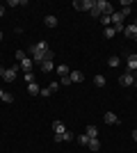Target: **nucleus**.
Segmentation results:
<instances>
[{
    "label": "nucleus",
    "mask_w": 137,
    "mask_h": 153,
    "mask_svg": "<svg viewBox=\"0 0 137 153\" xmlns=\"http://www.w3.org/2000/svg\"><path fill=\"white\" fill-rule=\"evenodd\" d=\"M32 59L34 62H53V51L50 46H48V41H39V44L32 46Z\"/></svg>",
    "instance_id": "1"
},
{
    "label": "nucleus",
    "mask_w": 137,
    "mask_h": 153,
    "mask_svg": "<svg viewBox=\"0 0 137 153\" xmlns=\"http://www.w3.org/2000/svg\"><path fill=\"white\" fill-rule=\"evenodd\" d=\"M73 7H76L78 12H91V9L96 7V0H76Z\"/></svg>",
    "instance_id": "2"
},
{
    "label": "nucleus",
    "mask_w": 137,
    "mask_h": 153,
    "mask_svg": "<svg viewBox=\"0 0 137 153\" xmlns=\"http://www.w3.org/2000/svg\"><path fill=\"white\" fill-rule=\"evenodd\" d=\"M16 73H19V66L14 64V66L2 71V80H5V82H14V80H16Z\"/></svg>",
    "instance_id": "3"
},
{
    "label": "nucleus",
    "mask_w": 137,
    "mask_h": 153,
    "mask_svg": "<svg viewBox=\"0 0 137 153\" xmlns=\"http://www.w3.org/2000/svg\"><path fill=\"white\" fill-rule=\"evenodd\" d=\"M96 9L101 12V16H103V14H114V9H112V5L107 0H96Z\"/></svg>",
    "instance_id": "4"
},
{
    "label": "nucleus",
    "mask_w": 137,
    "mask_h": 153,
    "mask_svg": "<svg viewBox=\"0 0 137 153\" xmlns=\"http://www.w3.org/2000/svg\"><path fill=\"white\" fill-rule=\"evenodd\" d=\"M119 82H121V85H124V87H128V85H135V76H133V73H130V71H126V73H124V76H121V78H119Z\"/></svg>",
    "instance_id": "5"
},
{
    "label": "nucleus",
    "mask_w": 137,
    "mask_h": 153,
    "mask_svg": "<svg viewBox=\"0 0 137 153\" xmlns=\"http://www.w3.org/2000/svg\"><path fill=\"white\" fill-rule=\"evenodd\" d=\"M73 137H76V135H73V133H69V130H64V133H57V135H55V142H71Z\"/></svg>",
    "instance_id": "6"
},
{
    "label": "nucleus",
    "mask_w": 137,
    "mask_h": 153,
    "mask_svg": "<svg viewBox=\"0 0 137 153\" xmlns=\"http://www.w3.org/2000/svg\"><path fill=\"white\" fill-rule=\"evenodd\" d=\"M124 37H128V39H135L137 37V25H135V23H133V25H126Z\"/></svg>",
    "instance_id": "7"
},
{
    "label": "nucleus",
    "mask_w": 137,
    "mask_h": 153,
    "mask_svg": "<svg viewBox=\"0 0 137 153\" xmlns=\"http://www.w3.org/2000/svg\"><path fill=\"white\" fill-rule=\"evenodd\" d=\"M126 69L130 71V73H133V71H137V55H130V57L126 59Z\"/></svg>",
    "instance_id": "8"
},
{
    "label": "nucleus",
    "mask_w": 137,
    "mask_h": 153,
    "mask_svg": "<svg viewBox=\"0 0 137 153\" xmlns=\"http://www.w3.org/2000/svg\"><path fill=\"white\" fill-rule=\"evenodd\" d=\"M69 80H71V82H82L85 76H82V71H71V73H69Z\"/></svg>",
    "instance_id": "9"
},
{
    "label": "nucleus",
    "mask_w": 137,
    "mask_h": 153,
    "mask_svg": "<svg viewBox=\"0 0 137 153\" xmlns=\"http://www.w3.org/2000/svg\"><path fill=\"white\" fill-rule=\"evenodd\" d=\"M32 59H30V57H25V59H23V62H21V69H23V71H25V73H32Z\"/></svg>",
    "instance_id": "10"
},
{
    "label": "nucleus",
    "mask_w": 137,
    "mask_h": 153,
    "mask_svg": "<svg viewBox=\"0 0 137 153\" xmlns=\"http://www.w3.org/2000/svg\"><path fill=\"white\" fill-rule=\"evenodd\" d=\"M39 91H41V87L37 82H30V85H27V94H30V96H39Z\"/></svg>",
    "instance_id": "11"
},
{
    "label": "nucleus",
    "mask_w": 137,
    "mask_h": 153,
    "mask_svg": "<svg viewBox=\"0 0 137 153\" xmlns=\"http://www.w3.org/2000/svg\"><path fill=\"white\" fill-rule=\"evenodd\" d=\"M112 25H124V14H121V12L112 14Z\"/></svg>",
    "instance_id": "12"
},
{
    "label": "nucleus",
    "mask_w": 137,
    "mask_h": 153,
    "mask_svg": "<svg viewBox=\"0 0 137 153\" xmlns=\"http://www.w3.org/2000/svg\"><path fill=\"white\" fill-rule=\"evenodd\" d=\"M103 119H105V123H119V117L114 114V112H105Z\"/></svg>",
    "instance_id": "13"
},
{
    "label": "nucleus",
    "mask_w": 137,
    "mask_h": 153,
    "mask_svg": "<svg viewBox=\"0 0 137 153\" xmlns=\"http://www.w3.org/2000/svg\"><path fill=\"white\" fill-rule=\"evenodd\" d=\"M87 137H89V140H96V137H98V128L96 126H87Z\"/></svg>",
    "instance_id": "14"
},
{
    "label": "nucleus",
    "mask_w": 137,
    "mask_h": 153,
    "mask_svg": "<svg viewBox=\"0 0 137 153\" xmlns=\"http://www.w3.org/2000/svg\"><path fill=\"white\" fill-rule=\"evenodd\" d=\"M44 23H46V25H48V27H55V25H57V16H53V14H48Z\"/></svg>",
    "instance_id": "15"
},
{
    "label": "nucleus",
    "mask_w": 137,
    "mask_h": 153,
    "mask_svg": "<svg viewBox=\"0 0 137 153\" xmlns=\"http://www.w3.org/2000/svg\"><path fill=\"white\" fill-rule=\"evenodd\" d=\"M64 130H66V128H64V123H62V121H53V133H55V135L64 133Z\"/></svg>",
    "instance_id": "16"
},
{
    "label": "nucleus",
    "mask_w": 137,
    "mask_h": 153,
    "mask_svg": "<svg viewBox=\"0 0 137 153\" xmlns=\"http://www.w3.org/2000/svg\"><path fill=\"white\" fill-rule=\"evenodd\" d=\"M57 73H59V78H66V76H69V66H66V64H59Z\"/></svg>",
    "instance_id": "17"
},
{
    "label": "nucleus",
    "mask_w": 137,
    "mask_h": 153,
    "mask_svg": "<svg viewBox=\"0 0 137 153\" xmlns=\"http://www.w3.org/2000/svg\"><path fill=\"white\" fill-rule=\"evenodd\" d=\"M101 23H103L105 27H110L112 25V14H103V16H101Z\"/></svg>",
    "instance_id": "18"
},
{
    "label": "nucleus",
    "mask_w": 137,
    "mask_h": 153,
    "mask_svg": "<svg viewBox=\"0 0 137 153\" xmlns=\"http://www.w3.org/2000/svg\"><path fill=\"white\" fill-rule=\"evenodd\" d=\"M87 146H89V151H98V149H101V142H98V137H96V140H89V144H87Z\"/></svg>",
    "instance_id": "19"
},
{
    "label": "nucleus",
    "mask_w": 137,
    "mask_h": 153,
    "mask_svg": "<svg viewBox=\"0 0 137 153\" xmlns=\"http://www.w3.org/2000/svg\"><path fill=\"white\" fill-rule=\"evenodd\" d=\"M94 85H96V87H105V78L101 76V73H98V76H94Z\"/></svg>",
    "instance_id": "20"
},
{
    "label": "nucleus",
    "mask_w": 137,
    "mask_h": 153,
    "mask_svg": "<svg viewBox=\"0 0 137 153\" xmlns=\"http://www.w3.org/2000/svg\"><path fill=\"white\" fill-rule=\"evenodd\" d=\"M103 34H105V39H112V37H114V34H117V32H114V27H105V32H103Z\"/></svg>",
    "instance_id": "21"
},
{
    "label": "nucleus",
    "mask_w": 137,
    "mask_h": 153,
    "mask_svg": "<svg viewBox=\"0 0 137 153\" xmlns=\"http://www.w3.org/2000/svg\"><path fill=\"white\" fill-rule=\"evenodd\" d=\"M53 69H55V66H53V62H44V64H41V71H46V73H50Z\"/></svg>",
    "instance_id": "22"
},
{
    "label": "nucleus",
    "mask_w": 137,
    "mask_h": 153,
    "mask_svg": "<svg viewBox=\"0 0 137 153\" xmlns=\"http://www.w3.org/2000/svg\"><path fill=\"white\" fill-rule=\"evenodd\" d=\"M119 62H121V59H119L117 55H112V57L107 59V64H110V66H119Z\"/></svg>",
    "instance_id": "23"
},
{
    "label": "nucleus",
    "mask_w": 137,
    "mask_h": 153,
    "mask_svg": "<svg viewBox=\"0 0 137 153\" xmlns=\"http://www.w3.org/2000/svg\"><path fill=\"white\" fill-rule=\"evenodd\" d=\"M19 5H25V0H9L7 7H19Z\"/></svg>",
    "instance_id": "24"
},
{
    "label": "nucleus",
    "mask_w": 137,
    "mask_h": 153,
    "mask_svg": "<svg viewBox=\"0 0 137 153\" xmlns=\"http://www.w3.org/2000/svg\"><path fill=\"white\" fill-rule=\"evenodd\" d=\"M78 142L82 144V146H87V144H89V137H87V135H80V137H78Z\"/></svg>",
    "instance_id": "25"
},
{
    "label": "nucleus",
    "mask_w": 137,
    "mask_h": 153,
    "mask_svg": "<svg viewBox=\"0 0 137 153\" xmlns=\"http://www.w3.org/2000/svg\"><path fill=\"white\" fill-rule=\"evenodd\" d=\"M2 101H5V103H14V96L9 94V91H5V96H2Z\"/></svg>",
    "instance_id": "26"
},
{
    "label": "nucleus",
    "mask_w": 137,
    "mask_h": 153,
    "mask_svg": "<svg viewBox=\"0 0 137 153\" xmlns=\"http://www.w3.org/2000/svg\"><path fill=\"white\" fill-rule=\"evenodd\" d=\"M48 89H50V94H55V91L59 89V82H50V87H48Z\"/></svg>",
    "instance_id": "27"
},
{
    "label": "nucleus",
    "mask_w": 137,
    "mask_h": 153,
    "mask_svg": "<svg viewBox=\"0 0 137 153\" xmlns=\"http://www.w3.org/2000/svg\"><path fill=\"white\" fill-rule=\"evenodd\" d=\"M16 59H19V62H23V59H25V53H23V51H16Z\"/></svg>",
    "instance_id": "28"
},
{
    "label": "nucleus",
    "mask_w": 137,
    "mask_h": 153,
    "mask_svg": "<svg viewBox=\"0 0 137 153\" xmlns=\"http://www.w3.org/2000/svg\"><path fill=\"white\" fill-rule=\"evenodd\" d=\"M89 14H91V16H94V19H101V12H98L96 7H94V9H91V12H89Z\"/></svg>",
    "instance_id": "29"
},
{
    "label": "nucleus",
    "mask_w": 137,
    "mask_h": 153,
    "mask_svg": "<svg viewBox=\"0 0 137 153\" xmlns=\"http://www.w3.org/2000/svg\"><path fill=\"white\" fill-rule=\"evenodd\" d=\"M59 85H71V80H69V76H66V78H59Z\"/></svg>",
    "instance_id": "30"
},
{
    "label": "nucleus",
    "mask_w": 137,
    "mask_h": 153,
    "mask_svg": "<svg viewBox=\"0 0 137 153\" xmlns=\"http://www.w3.org/2000/svg\"><path fill=\"white\" fill-rule=\"evenodd\" d=\"M25 80H27V85L34 82V76H32V73H25Z\"/></svg>",
    "instance_id": "31"
},
{
    "label": "nucleus",
    "mask_w": 137,
    "mask_h": 153,
    "mask_svg": "<svg viewBox=\"0 0 137 153\" xmlns=\"http://www.w3.org/2000/svg\"><path fill=\"white\" fill-rule=\"evenodd\" d=\"M39 96H50V89H48V87H46V89H41Z\"/></svg>",
    "instance_id": "32"
},
{
    "label": "nucleus",
    "mask_w": 137,
    "mask_h": 153,
    "mask_svg": "<svg viewBox=\"0 0 137 153\" xmlns=\"http://www.w3.org/2000/svg\"><path fill=\"white\" fill-rule=\"evenodd\" d=\"M2 16H5V7L0 5V19H2Z\"/></svg>",
    "instance_id": "33"
},
{
    "label": "nucleus",
    "mask_w": 137,
    "mask_h": 153,
    "mask_svg": "<svg viewBox=\"0 0 137 153\" xmlns=\"http://www.w3.org/2000/svg\"><path fill=\"white\" fill-rule=\"evenodd\" d=\"M133 140L137 142V128H135V130H133Z\"/></svg>",
    "instance_id": "34"
},
{
    "label": "nucleus",
    "mask_w": 137,
    "mask_h": 153,
    "mask_svg": "<svg viewBox=\"0 0 137 153\" xmlns=\"http://www.w3.org/2000/svg\"><path fill=\"white\" fill-rule=\"evenodd\" d=\"M2 96H5V91H2V89H0V101H2Z\"/></svg>",
    "instance_id": "35"
},
{
    "label": "nucleus",
    "mask_w": 137,
    "mask_h": 153,
    "mask_svg": "<svg viewBox=\"0 0 137 153\" xmlns=\"http://www.w3.org/2000/svg\"><path fill=\"white\" fill-rule=\"evenodd\" d=\"M2 71H5V69H2V64H0V73H2Z\"/></svg>",
    "instance_id": "36"
},
{
    "label": "nucleus",
    "mask_w": 137,
    "mask_h": 153,
    "mask_svg": "<svg viewBox=\"0 0 137 153\" xmlns=\"http://www.w3.org/2000/svg\"><path fill=\"white\" fill-rule=\"evenodd\" d=\"M0 41H2V32H0Z\"/></svg>",
    "instance_id": "37"
},
{
    "label": "nucleus",
    "mask_w": 137,
    "mask_h": 153,
    "mask_svg": "<svg viewBox=\"0 0 137 153\" xmlns=\"http://www.w3.org/2000/svg\"><path fill=\"white\" fill-rule=\"evenodd\" d=\"M0 80H2V73H0Z\"/></svg>",
    "instance_id": "38"
},
{
    "label": "nucleus",
    "mask_w": 137,
    "mask_h": 153,
    "mask_svg": "<svg viewBox=\"0 0 137 153\" xmlns=\"http://www.w3.org/2000/svg\"><path fill=\"white\" fill-rule=\"evenodd\" d=\"M133 41H137V37H135V39H133Z\"/></svg>",
    "instance_id": "39"
},
{
    "label": "nucleus",
    "mask_w": 137,
    "mask_h": 153,
    "mask_svg": "<svg viewBox=\"0 0 137 153\" xmlns=\"http://www.w3.org/2000/svg\"><path fill=\"white\" fill-rule=\"evenodd\" d=\"M135 87H137V80H135Z\"/></svg>",
    "instance_id": "40"
},
{
    "label": "nucleus",
    "mask_w": 137,
    "mask_h": 153,
    "mask_svg": "<svg viewBox=\"0 0 137 153\" xmlns=\"http://www.w3.org/2000/svg\"><path fill=\"white\" fill-rule=\"evenodd\" d=\"M135 25H137V21H135Z\"/></svg>",
    "instance_id": "41"
}]
</instances>
